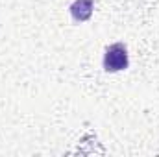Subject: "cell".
<instances>
[{
  "instance_id": "6da1fadb",
  "label": "cell",
  "mask_w": 159,
  "mask_h": 157,
  "mask_svg": "<svg viewBox=\"0 0 159 157\" xmlns=\"http://www.w3.org/2000/svg\"><path fill=\"white\" fill-rule=\"evenodd\" d=\"M128 65H129L128 48L122 43H115V44H111V46L106 48V54H104V70L106 72L126 70Z\"/></svg>"
},
{
  "instance_id": "7a4b0ae2",
  "label": "cell",
  "mask_w": 159,
  "mask_h": 157,
  "mask_svg": "<svg viewBox=\"0 0 159 157\" xmlns=\"http://www.w3.org/2000/svg\"><path fill=\"white\" fill-rule=\"evenodd\" d=\"M94 9V2L93 0H74L70 6V15L76 22H85L91 19Z\"/></svg>"
}]
</instances>
